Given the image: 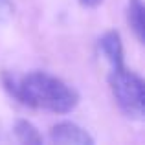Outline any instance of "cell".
<instances>
[{
	"label": "cell",
	"instance_id": "1",
	"mask_svg": "<svg viewBox=\"0 0 145 145\" xmlns=\"http://www.w3.org/2000/svg\"><path fill=\"white\" fill-rule=\"evenodd\" d=\"M6 85L18 101L33 108L66 114L79 103L77 90L48 72H31L18 83L6 79Z\"/></svg>",
	"mask_w": 145,
	"mask_h": 145
},
{
	"label": "cell",
	"instance_id": "2",
	"mask_svg": "<svg viewBox=\"0 0 145 145\" xmlns=\"http://www.w3.org/2000/svg\"><path fill=\"white\" fill-rule=\"evenodd\" d=\"M110 92L116 99L120 110L127 118L142 120L145 112V88L138 74L123 66L112 68L108 75Z\"/></svg>",
	"mask_w": 145,
	"mask_h": 145
},
{
	"label": "cell",
	"instance_id": "3",
	"mask_svg": "<svg viewBox=\"0 0 145 145\" xmlns=\"http://www.w3.org/2000/svg\"><path fill=\"white\" fill-rule=\"evenodd\" d=\"M50 140L53 143H66V145H92L94 138L83 127L72 121H61L53 125L50 131Z\"/></svg>",
	"mask_w": 145,
	"mask_h": 145
},
{
	"label": "cell",
	"instance_id": "4",
	"mask_svg": "<svg viewBox=\"0 0 145 145\" xmlns=\"http://www.w3.org/2000/svg\"><path fill=\"white\" fill-rule=\"evenodd\" d=\"M99 50L106 57V61L110 63L112 68L123 66V42L118 31L110 29L99 39Z\"/></svg>",
	"mask_w": 145,
	"mask_h": 145
},
{
	"label": "cell",
	"instance_id": "5",
	"mask_svg": "<svg viewBox=\"0 0 145 145\" xmlns=\"http://www.w3.org/2000/svg\"><path fill=\"white\" fill-rule=\"evenodd\" d=\"M143 0H129L127 4V22L131 26L132 33L140 42L145 40V22H143Z\"/></svg>",
	"mask_w": 145,
	"mask_h": 145
},
{
	"label": "cell",
	"instance_id": "6",
	"mask_svg": "<svg viewBox=\"0 0 145 145\" xmlns=\"http://www.w3.org/2000/svg\"><path fill=\"white\" fill-rule=\"evenodd\" d=\"M15 134H17L18 142L26 145H39L42 143V136L37 131V127L28 120H18L15 123Z\"/></svg>",
	"mask_w": 145,
	"mask_h": 145
},
{
	"label": "cell",
	"instance_id": "7",
	"mask_svg": "<svg viewBox=\"0 0 145 145\" xmlns=\"http://www.w3.org/2000/svg\"><path fill=\"white\" fill-rule=\"evenodd\" d=\"M13 17V6L9 4V0H0V29L7 24Z\"/></svg>",
	"mask_w": 145,
	"mask_h": 145
},
{
	"label": "cell",
	"instance_id": "8",
	"mask_svg": "<svg viewBox=\"0 0 145 145\" xmlns=\"http://www.w3.org/2000/svg\"><path fill=\"white\" fill-rule=\"evenodd\" d=\"M79 2H81L83 6H86V7H96L99 2H103V0H79Z\"/></svg>",
	"mask_w": 145,
	"mask_h": 145
}]
</instances>
